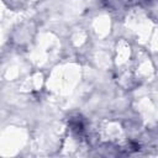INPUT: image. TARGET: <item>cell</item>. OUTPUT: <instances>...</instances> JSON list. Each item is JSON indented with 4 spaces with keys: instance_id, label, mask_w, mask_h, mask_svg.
<instances>
[{
    "instance_id": "cell-1",
    "label": "cell",
    "mask_w": 158,
    "mask_h": 158,
    "mask_svg": "<svg viewBox=\"0 0 158 158\" xmlns=\"http://www.w3.org/2000/svg\"><path fill=\"white\" fill-rule=\"evenodd\" d=\"M69 126H70V130H72L75 135H78V136L83 135V133H84V131H85L84 121H83V118H81V117H79V116L70 118V121H69Z\"/></svg>"
}]
</instances>
